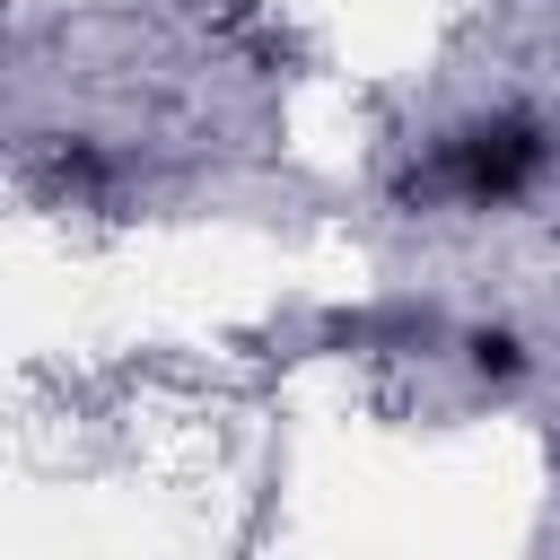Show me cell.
Listing matches in <instances>:
<instances>
[{"mask_svg": "<svg viewBox=\"0 0 560 560\" xmlns=\"http://www.w3.org/2000/svg\"><path fill=\"white\" fill-rule=\"evenodd\" d=\"M446 166H455V184L472 192V201H508V192H525L534 184V166H542V140H534V122H472V131H455L446 140Z\"/></svg>", "mask_w": 560, "mask_h": 560, "instance_id": "obj_1", "label": "cell"}, {"mask_svg": "<svg viewBox=\"0 0 560 560\" xmlns=\"http://www.w3.org/2000/svg\"><path fill=\"white\" fill-rule=\"evenodd\" d=\"M472 368H481V376H516V341H508V332H481V341H472Z\"/></svg>", "mask_w": 560, "mask_h": 560, "instance_id": "obj_2", "label": "cell"}]
</instances>
